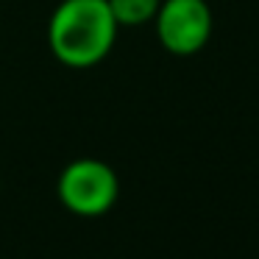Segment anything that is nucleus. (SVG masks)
<instances>
[{"instance_id":"obj_1","label":"nucleus","mask_w":259,"mask_h":259,"mask_svg":"<svg viewBox=\"0 0 259 259\" xmlns=\"http://www.w3.org/2000/svg\"><path fill=\"white\" fill-rule=\"evenodd\" d=\"M117 28L106 0H62L48 23V45L64 67L87 70L112 53Z\"/></svg>"},{"instance_id":"obj_2","label":"nucleus","mask_w":259,"mask_h":259,"mask_svg":"<svg viewBox=\"0 0 259 259\" xmlns=\"http://www.w3.org/2000/svg\"><path fill=\"white\" fill-rule=\"evenodd\" d=\"M120 181L112 164L101 159H75L62 170L56 181V195L64 209L81 218H98L117 201Z\"/></svg>"},{"instance_id":"obj_3","label":"nucleus","mask_w":259,"mask_h":259,"mask_svg":"<svg viewBox=\"0 0 259 259\" xmlns=\"http://www.w3.org/2000/svg\"><path fill=\"white\" fill-rule=\"evenodd\" d=\"M156 36L173 56H192L212 36V12L206 0H162L156 12Z\"/></svg>"},{"instance_id":"obj_4","label":"nucleus","mask_w":259,"mask_h":259,"mask_svg":"<svg viewBox=\"0 0 259 259\" xmlns=\"http://www.w3.org/2000/svg\"><path fill=\"white\" fill-rule=\"evenodd\" d=\"M117 25H142L156 17L162 0H106Z\"/></svg>"}]
</instances>
